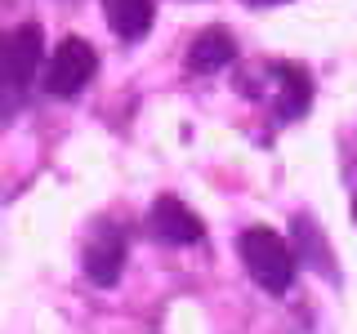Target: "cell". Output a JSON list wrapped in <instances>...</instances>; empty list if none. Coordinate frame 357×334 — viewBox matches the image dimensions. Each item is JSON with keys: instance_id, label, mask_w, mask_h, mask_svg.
<instances>
[{"instance_id": "6da1fadb", "label": "cell", "mask_w": 357, "mask_h": 334, "mask_svg": "<svg viewBox=\"0 0 357 334\" xmlns=\"http://www.w3.org/2000/svg\"><path fill=\"white\" fill-rule=\"evenodd\" d=\"M237 250H241V263L245 272L259 281L268 294H286L290 285H295V245H290L282 232L273 228H245L237 237Z\"/></svg>"}, {"instance_id": "7a4b0ae2", "label": "cell", "mask_w": 357, "mask_h": 334, "mask_svg": "<svg viewBox=\"0 0 357 334\" xmlns=\"http://www.w3.org/2000/svg\"><path fill=\"white\" fill-rule=\"evenodd\" d=\"M94 72H98L94 45L81 40V36H67L59 49H54L50 67H45V89H50L54 98H72V94H81V89L94 81Z\"/></svg>"}, {"instance_id": "3957f363", "label": "cell", "mask_w": 357, "mask_h": 334, "mask_svg": "<svg viewBox=\"0 0 357 334\" xmlns=\"http://www.w3.org/2000/svg\"><path fill=\"white\" fill-rule=\"evenodd\" d=\"M81 263H85V276L94 285H103V289L116 285L121 267H126V232H121L116 223H98V228L89 232V241H85Z\"/></svg>"}, {"instance_id": "277c9868", "label": "cell", "mask_w": 357, "mask_h": 334, "mask_svg": "<svg viewBox=\"0 0 357 334\" xmlns=\"http://www.w3.org/2000/svg\"><path fill=\"white\" fill-rule=\"evenodd\" d=\"M45 58V36H40V22H22V27L9 31L5 40V85L14 89H27V81L36 76V67Z\"/></svg>"}, {"instance_id": "5b68a950", "label": "cell", "mask_w": 357, "mask_h": 334, "mask_svg": "<svg viewBox=\"0 0 357 334\" xmlns=\"http://www.w3.org/2000/svg\"><path fill=\"white\" fill-rule=\"evenodd\" d=\"M152 232L161 241H170V245H197L201 237H206V223L197 218V209L192 205H183L178 196H156L152 200Z\"/></svg>"}, {"instance_id": "8992f818", "label": "cell", "mask_w": 357, "mask_h": 334, "mask_svg": "<svg viewBox=\"0 0 357 334\" xmlns=\"http://www.w3.org/2000/svg\"><path fill=\"white\" fill-rule=\"evenodd\" d=\"M237 58V40H232L228 27H206L201 36L192 40V49H188V67L192 72H219V67H228Z\"/></svg>"}, {"instance_id": "52a82bcc", "label": "cell", "mask_w": 357, "mask_h": 334, "mask_svg": "<svg viewBox=\"0 0 357 334\" xmlns=\"http://www.w3.org/2000/svg\"><path fill=\"white\" fill-rule=\"evenodd\" d=\"M103 14H107V27L116 31L121 40H139V36L152 31L156 5L152 0H103Z\"/></svg>"}, {"instance_id": "ba28073f", "label": "cell", "mask_w": 357, "mask_h": 334, "mask_svg": "<svg viewBox=\"0 0 357 334\" xmlns=\"http://www.w3.org/2000/svg\"><path fill=\"white\" fill-rule=\"evenodd\" d=\"M277 81H282V120H299L308 111V98H312V81L304 67H277Z\"/></svg>"}, {"instance_id": "9c48e42d", "label": "cell", "mask_w": 357, "mask_h": 334, "mask_svg": "<svg viewBox=\"0 0 357 334\" xmlns=\"http://www.w3.org/2000/svg\"><path fill=\"white\" fill-rule=\"evenodd\" d=\"M245 5H286V0H245Z\"/></svg>"}]
</instances>
